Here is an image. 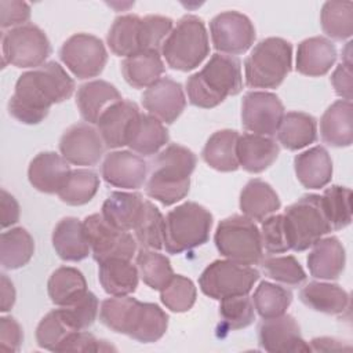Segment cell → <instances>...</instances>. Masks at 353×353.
<instances>
[{
    "label": "cell",
    "mask_w": 353,
    "mask_h": 353,
    "mask_svg": "<svg viewBox=\"0 0 353 353\" xmlns=\"http://www.w3.org/2000/svg\"><path fill=\"white\" fill-rule=\"evenodd\" d=\"M141 101L148 113L163 124H172L186 106L182 85L170 77H161L148 87Z\"/></svg>",
    "instance_id": "e0dca14e"
},
{
    "label": "cell",
    "mask_w": 353,
    "mask_h": 353,
    "mask_svg": "<svg viewBox=\"0 0 353 353\" xmlns=\"http://www.w3.org/2000/svg\"><path fill=\"white\" fill-rule=\"evenodd\" d=\"M295 175L306 189H321L331 182L332 160L323 146H313L295 156Z\"/></svg>",
    "instance_id": "4316f807"
},
{
    "label": "cell",
    "mask_w": 353,
    "mask_h": 353,
    "mask_svg": "<svg viewBox=\"0 0 353 353\" xmlns=\"http://www.w3.org/2000/svg\"><path fill=\"white\" fill-rule=\"evenodd\" d=\"M211 226V212L194 201H186L165 215L163 247L168 254L200 247L208 241Z\"/></svg>",
    "instance_id": "5b68a950"
},
{
    "label": "cell",
    "mask_w": 353,
    "mask_h": 353,
    "mask_svg": "<svg viewBox=\"0 0 353 353\" xmlns=\"http://www.w3.org/2000/svg\"><path fill=\"white\" fill-rule=\"evenodd\" d=\"M283 216L290 250L298 252L310 248L332 230L319 194L302 196L284 211Z\"/></svg>",
    "instance_id": "52a82bcc"
},
{
    "label": "cell",
    "mask_w": 353,
    "mask_h": 353,
    "mask_svg": "<svg viewBox=\"0 0 353 353\" xmlns=\"http://www.w3.org/2000/svg\"><path fill=\"white\" fill-rule=\"evenodd\" d=\"M239 137V132L234 130H219L214 132L201 152L205 164L221 172L236 171L240 167L236 153Z\"/></svg>",
    "instance_id": "836d02e7"
},
{
    "label": "cell",
    "mask_w": 353,
    "mask_h": 353,
    "mask_svg": "<svg viewBox=\"0 0 353 353\" xmlns=\"http://www.w3.org/2000/svg\"><path fill=\"white\" fill-rule=\"evenodd\" d=\"M216 250L226 259L240 265H258L263 256L261 232L252 219L232 215L222 219L215 230Z\"/></svg>",
    "instance_id": "ba28073f"
},
{
    "label": "cell",
    "mask_w": 353,
    "mask_h": 353,
    "mask_svg": "<svg viewBox=\"0 0 353 353\" xmlns=\"http://www.w3.org/2000/svg\"><path fill=\"white\" fill-rule=\"evenodd\" d=\"M276 134L285 149L299 150L317 139V121L309 113L287 112Z\"/></svg>",
    "instance_id": "d590c367"
},
{
    "label": "cell",
    "mask_w": 353,
    "mask_h": 353,
    "mask_svg": "<svg viewBox=\"0 0 353 353\" xmlns=\"http://www.w3.org/2000/svg\"><path fill=\"white\" fill-rule=\"evenodd\" d=\"M0 208H1V228L15 225L19 221V204L14 196H11L6 189H1L0 196Z\"/></svg>",
    "instance_id": "680465c9"
},
{
    "label": "cell",
    "mask_w": 353,
    "mask_h": 353,
    "mask_svg": "<svg viewBox=\"0 0 353 353\" xmlns=\"http://www.w3.org/2000/svg\"><path fill=\"white\" fill-rule=\"evenodd\" d=\"M258 279L259 272L252 266L218 259L203 270L199 285L204 295L221 301L229 296L248 295Z\"/></svg>",
    "instance_id": "9c48e42d"
},
{
    "label": "cell",
    "mask_w": 353,
    "mask_h": 353,
    "mask_svg": "<svg viewBox=\"0 0 353 353\" xmlns=\"http://www.w3.org/2000/svg\"><path fill=\"white\" fill-rule=\"evenodd\" d=\"M281 203L274 189L265 181L255 178L247 182L240 193V210L252 221H263L273 215Z\"/></svg>",
    "instance_id": "4dcf8cb0"
},
{
    "label": "cell",
    "mask_w": 353,
    "mask_h": 353,
    "mask_svg": "<svg viewBox=\"0 0 353 353\" xmlns=\"http://www.w3.org/2000/svg\"><path fill=\"white\" fill-rule=\"evenodd\" d=\"M243 88L241 63L233 55L214 54L201 70L186 80L188 99L193 106L211 109Z\"/></svg>",
    "instance_id": "3957f363"
},
{
    "label": "cell",
    "mask_w": 353,
    "mask_h": 353,
    "mask_svg": "<svg viewBox=\"0 0 353 353\" xmlns=\"http://www.w3.org/2000/svg\"><path fill=\"white\" fill-rule=\"evenodd\" d=\"M160 51L171 69L189 72L197 68L210 54L208 33L203 19L190 14L182 17Z\"/></svg>",
    "instance_id": "277c9868"
},
{
    "label": "cell",
    "mask_w": 353,
    "mask_h": 353,
    "mask_svg": "<svg viewBox=\"0 0 353 353\" xmlns=\"http://www.w3.org/2000/svg\"><path fill=\"white\" fill-rule=\"evenodd\" d=\"M74 331L76 330H73L63 317L61 309H54L40 320L36 328V341L40 347L58 352L62 343Z\"/></svg>",
    "instance_id": "f6af8a7d"
},
{
    "label": "cell",
    "mask_w": 353,
    "mask_h": 353,
    "mask_svg": "<svg viewBox=\"0 0 353 353\" xmlns=\"http://www.w3.org/2000/svg\"><path fill=\"white\" fill-rule=\"evenodd\" d=\"M331 83L336 95L342 97L345 101H350L353 90L352 65L339 63L331 76Z\"/></svg>",
    "instance_id": "6f0895ef"
},
{
    "label": "cell",
    "mask_w": 353,
    "mask_h": 353,
    "mask_svg": "<svg viewBox=\"0 0 353 353\" xmlns=\"http://www.w3.org/2000/svg\"><path fill=\"white\" fill-rule=\"evenodd\" d=\"M219 316L221 327L226 331L245 328L255 320L252 299L247 295L223 298L219 303Z\"/></svg>",
    "instance_id": "7dc6e473"
},
{
    "label": "cell",
    "mask_w": 353,
    "mask_h": 353,
    "mask_svg": "<svg viewBox=\"0 0 353 353\" xmlns=\"http://www.w3.org/2000/svg\"><path fill=\"white\" fill-rule=\"evenodd\" d=\"M196 154L178 143L168 145L150 163L146 194L163 205H172L189 193L190 175L196 168Z\"/></svg>",
    "instance_id": "7a4b0ae2"
},
{
    "label": "cell",
    "mask_w": 353,
    "mask_h": 353,
    "mask_svg": "<svg viewBox=\"0 0 353 353\" xmlns=\"http://www.w3.org/2000/svg\"><path fill=\"white\" fill-rule=\"evenodd\" d=\"M143 302L128 295L108 298L101 303L99 320L114 332L131 338L141 317Z\"/></svg>",
    "instance_id": "83f0119b"
},
{
    "label": "cell",
    "mask_w": 353,
    "mask_h": 353,
    "mask_svg": "<svg viewBox=\"0 0 353 353\" xmlns=\"http://www.w3.org/2000/svg\"><path fill=\"white\" fill-rule=\"evenodd\" d=\"M51 302L59 307L69 306L88 292L83 273L72 266H61L52 272L47 283Z\"/></svg>",
    "instance_id": "8d00e7d4"
},
{
    "label": "cell",
    "mask_w": 353,
    "mask_h": 353,
    "mask_svg": "<svg viewBox=\"0 0 353 353\" xmlns=\"http://www.w3.org/2000/svg\"><path fill=\"white\" fill-rule=\"evenodd\" d=\"M63 317L69 323V325L76 330L81 331L88 328L97 320L99 312V303L95 294L88 291L84 296L69 306L59 307Z\"/></svg>",
    "instance_id": "816d5d0a"
},
{
    "label": "cell",
    "mask_w": 353,
    "mask_h": 353,
    "mask_svg": "<svg viewBox=\"0 0 353 353\" xmlns=\"http://www.w3.org/2000/svg\"><path fill=\"white\" fill-rule=\"evenodd\" d=\"M299 298L307 307L325 314H341L349 307V294L331 283L310 281L301 290Z\"/></svg>",
    "instance_id": "1f68e13d"
},
{
    "label": "cell",
    "mask_w": 353,
    "mask_h": 353,
    "mask_svg": "<svg viewBox=\"0 0 353 353\" xmlns=\"http://www.w3.org/2000/svg\"><path fill=\"white\" fill-rule=\"evenodd\" d=\"M105 350H116L112 345L106 343V341H101L95 338L90 332L74 331L68 336V339L62 343L58 352H105Z\"/></svg>",
    "instance_id": "db71d44e"
},
{
    "label": "cell",
    "mask_w": 353,
    "mask_h": 353,
    "mask_svg": "<svg viewBox=\"0 0 353 353\" xmlns=\"http://www.w3.org/2000/svg\"><path fill=\"white\" fill-rule=\"evenodd\" d=\"M135 240L148 250L163 248L164 237V218L160 210L149 200L143 201L142 211L134 226Z\"/></svg>",
    "instance_id": "b9f144b4"
},
{
    "label": "cell",
    "mask_w": 353,
    "mask_h": 353,
    "mask_svg": "<svg viewBox=\"0 0 353 353\" xmlns=\"http://www.w3.org/2000/svg\"><path fill=\"white\" fill-rule=\"evenodd\" d=\"M74 81L55 61L22 73L8 102L10 114L23 124L41 123L54 103L72 97Z\"/></svg>",
    "instance_id": "6da1fadb"
},
{
    "label": "cell",
    "mask_w": 353,
    "mask_h": 353,
    "mask_svg": "<svg viewBox=\"0 0 353 353\" xmlns=\"http://www.w3.org/2000/svg\"><path fill=\"white\" fill-rule=\"evenodd\" d=\"M23 339V332L19 323L10 316L0 319V350L15 353L19 350Z\"/></svg>",
    "instance_id": "9f6ffc18"
},
{
    "label": "cell",
    "mask_w": 353,
    "mask_h": 353,
    "mask_svg": "<svg viewBox=\"0 0 353 353\" xmlns=\"http://www.w3.org/2000/svg\"><path fill=\"white\" fill-rule=\"evenodd\" d=\"M143 201L139 193L113 192L103 201L101 214L116 229L130 232L139 218Z\"/></svg>",
    "instance_id": "d6a6232c"
},
{
    "label": "cell",
    "mask_w": 353,
    "mask_h": 353,
    "mask_svg": "<svg viewBox=\"0 0 353 353\" xmlns=\"http://www.w3.org/2000/svg\"><path fill=\"white\" fill-rule=\"evenodd\" d=\"M259 232H261L262 247H265L266 252L281 254L290 250L283 215L276 214L265 218L262 221V226Z\"/></svg>",
    "instance_id": "f5cc1de1"
},
{
    "label": "cell",
    "mask_w": 353,
    "mask_h": 353,
    "mask_svg": "<svg viewBox=\"0 0 353 353\" xmlns=\"http://www.w3.org/2000/svg\"><path fill=\"white\" fill-rule=\"evenodd\" d=\"M323 32L334 40L349 39L353 33V3L327 1L320 12Z\"/></svg>",
    "instance_id": "60d3db41"
},
{
    "label": "cell",
    "mask_w": 353,
    "mask_h": 353,
    "mask_svg": "<svg viewBox=\"0 0 353 353\" xmlns=\"http://www.w3.org/2000/svg\"><path fill=\"white\" fill-rule=\"evenodd\" d=\"M0 298H1V305H0L1 312H8L15 303L14 284L4 273L0 277Z\"/></svg>",
    "instance_id": "91938a15"
},
{
    "label": "cell",
    "mask_w": 353,
    "mask_h": 353,
    "mask_svg": "<svg viewBox=\"0 0 353 353\" xmlns=\"http://www.w3.org/2000/svg\"><path fill=\"white\" fill-rule=\"evenodd\" d=\"M197 290L193 281L182 274H174L170 283L160 291L163 305L174 313L190 310L196 302Z\"/></svg>",
    "instance_id": "c3c4849f"
},
{
    "label": "cell",
    "mask_w": 353,
    "mask_h": 353,
    "mask_svg": "<svg viewBox=\"0 0 353 353\" xmlns=\"http://www.w3.org/2000/svg\"><path fill=\"white\" fill-rule=\"evenodd\" d=\"M3 63L37 69L51 54L47 34L36 25L26 23L6 32L1 37Z\"/></svg>",
    "instance_id": "30bf717a"
},
{
    "label": "cell",
    "mask_w": 353,
    "mask_h": 353,
    "mask_svg": "<svg viewBox=\"0 0 353 353\" xmlns=\"http://www.w3.org/2000/svg\"><path fill=\"white\" fill-rule=\"evenodd\" d=\"M30 18V7L25 1L18 0H1L0 1V26L17 28L26 25Z\"/></svg>",
    "instance_id": "11a10c76"
},
{
    "label": "cell",
    "mask_w": 353,
    "mask_h": 353,
    "mask_svg": "<svg viewBox=\"0 0 353 353\" xmlns=\"http://www.w3.org/2000/svg\"><path fill=\"white\" fill-rule=\"evenodd\" d=\"M101 174L105 182L114 188L135 190L146 183L148 164L134 152L114 150L106 154Z\"/></svg>",
    "instance_id": "ac0fdd59"
},
{
    "label": "cell",
    "mask_w": 353,
    "mask_h": 353,
    "mask_svg": "<svg viewBox=\"0 0 353 353\" xmlns=\"http://www.w3.org/2000/svg\"><path fill=\"white\" fill-rule=\"evenodd\" d=\"M352 190L345 186L332 185L325 189L321 200L332 230L346 228L352 221Z\"/></svg>",
    "instance_id": "bcb514c9"
},
{
    "label": "cell",
    "mask_w": 353,
    "mask_h": 353,
    "mask_svg": "<svg viewBox=\"0 0 353 353\" xmlns=\"http://www.w3.org/2000/svg\"><path fill=\"white\" fill-rule=\"evenodd\" d=\"M69 163L55 152H41L33 157L28 168L30 185L47 194H58L70 176Z\"/></svg>",
    "instance_id": "ffe728a7"
},
{
    "label": "cell",
    "mask_w": 353,
    "mask_h": 353,
    "mask_svg": "<svg viewBox=\"0 0 353 353\" xmlns=\"http://www.w3.org/2000/svg\"><path fill=\"white\" fill-rule=\"evenodd\" d=\"M321 139L334 148H347L353 141L352 101L339 99L327 108L320 120Z\"/></svg>",
    "instance_id": "603a6c76"
},
{
    "label": "cell",
    "mask_w": 353,
    "mask_h": 353,
    "mask_svg": "<svg viewBox=\"0 0 353 353\" xmlns=\"http://www.w3.org/2000/svg\"><path fill=\"white\" fill-rule=\"evenodd\" d=\"M168 327L167 313L156 303L143 302L139 321L131 338L142 343L157 342L165 334Z\"/></svg>",
    "instance_id": "681fc988"
},
{
    "label": "cell",
    "mask_w": 353,
    "mask_h": 353,
    "mask_svg": "<svg viewBox=\"0 0 353 353\" xmlns=\"http://www.w3.org/2000/svg\"><path fill=\"white\" fill-rule=\"evenodd\" d=\"M210 33L215 50L228 55L244 54L255 40L252 22L239 11L215 15L210 22Z\"/></svg>",
    "instance_id": "4fadbf2b"
},
{
    "label": "cell",
    "mask_w": 353,
    "mask_h": 353,
    "mask_svg": "<svg viewBox=\"0 0 353 353\" xmlns=\"http://www.w3.org/2000/svg\"><path fill=\"white\" fill-rule=\"evenodd\" d=\"M103 141L91 124L77 123L69 127L59 139L61 156L73 165H95L103 154Z\"/></svg>",
    "instance_id": "9a60e30c"
},
{
    "label": "cell",
    "mask_w": 353,
    "mask_h": 353,
    "mask_svg": "<svg viewBox=\"0 0 353 353\" xmlns=\"http://www.w3.org/2000/svg\"><path fill=\"white\" fill-rule=\"evenodd\" d=\"M34 241L23 228L6 230L0 236V262L3 269L14 270L25 266L33 256Z\"/></svg>",
    "instance_id": "f35d334b"
},
{
    "label": "cell",
    "mask_w": 353,
    "mask_h": 353,
    "mask_svg": "<svg viewBox=\"0 0 353 353\" xmlns=\"http://www.w3.org/2000/svg\"><path fill=\"white\" fill-rule=\"evenodd\" d=\"M98 188L99 176L97 172L87 168L72 170L68 182L59 190L58 196L68 205H83L94 199Z\"/></svg>",
    "instance_id": "ee69618b"
},
{
    "label": "cell",
    "mask_w": 353,
    "mask_h": 353,
    "mask_svg": "<svg viewBox=\"0 0 353 353\" xmlns=\"http://www.w3.org/2000/svg\"><path fill=\"white\" fill-rule=\"evenodd\" d=\"M98 265V279L106 294L112 296H125L135 292L139 272L131 259L110 258Z\"/></svg>",
    "instance_id": "f546056e"
},
{
    "label": "cell",
    "mask_w": 353,
    "mask_h": 353,
    "mask_svg": "<svg viewBox=\"0 0 353 353\" xmlns=\"http://www.w3.org/2000/svg\"><path fill=\"white\" fill-rule=\"evenodd\" d=\"M52 245L58 256L68 262H79L91 252L84 223L77 218L61 219L52 232Z\"/></svg>",
    "instance_id": "cb8c5ba5"
},
{
    "label": "cell",
    "mask_w": 353,
    "mask_h": 353,
    "mask_svg": "<svg viewBox=\"0 0 353 353\" xmlns=\"http://www.w3.org/2000/svg\"><path fill=\"white\" fill-rule=\"evenodd\" d=\"M121 73L124 80L134 88L150 87L164 73V62L160 51H142L124 58Z\"/></svg>",
    "instance_id": "e575fe53"
},
{
    "label": "cell",
    "mask_w": 353,
    "mask_h": 353,
    "mask_svg": "<svg viewBox=\"0 0 353 353\" xmlns=\"http://www.w3.org/2000/svg\"><path fill=\"white\" fill-rule=\"evenodd\" d=\"M137 268L143 283L156 291H161L174 277L170 259L154 250L142 248L137 255Z\"/></svg>",
    "instance_id": "ab89813d"
},
{
    "label": "cell",
    "mask_w": 353,
    "mask_h": 353,
    "mask_svg": "<svg viewBox=\"0 0 353 353\" xmlns=\"http://www.w3.org/2000/svg\"><path fill=\"white\" fill-rule=\"evenodd\" d=\"M261 262L265 276L279 283L287 285H299L306 280V273L303 268L292 255L269 256Z\"/></svg>",
    "instance_id": "f907efd6"
},
{
    "label": "cell",
    "mask_w": 353,
    "mask_h": 353,
    "mask_svg": "<svg viewBox=\"0 0 353 353\" xmlns=\"http://www.w3.org/2000/svg\"><path fill=\"white\" fill-rule=\"evenodd\" d=\"M284 116V105L276 94L250 91L241 103V123L251 134L273 137Z\"/></svg>",
    "instance_id": "5bb4252c"
},
{
    "label": "cell",
    "mask_w": 353,
    "mask_h": 353,
    "mask_svg": "<svg viewBox=\"0 0 353 353\" xmlns=\"http://www.w3.org/2000/svg\"><path fill=\"white\" fill-rule=\"evenodd\" d=\"M139 114L138 105L127 99H121L108 108L97 121V130L105 148L117 149L127 146Z\"/></svg>",
    "instance_id": "d6986e66"
},
{
    "label": "cell",
    "mask_w": 353,
    "mask_h": 353,
    "mask_svg": "<svg viewBox=\"0 0 353 353\" xmlns=\"http://www.w3.org/2000/svg\"><path fill=\"white\" fill-rule=\"evenodd\" d=\"M312 350H341V349H350L349 346H345L341 341H336L334 338H314L310 342Z\"/></svg>",
    "instance_id": "94428289"
},
{
    "label": "cell",
    "mask_w": 353,
    "mask_h": 353,
    "mask_svg": "<svg viewBox=\"0 0 353 353\" xmlns=\"http://www.w3.org/2000/svg\"><path fill=\"white\" fill-rule=\"evenodd\" d=\"M336 61L334 43L323 36L302 40L298 44L295 68L301 74L309 77L323 76L330 72Z\"/></svg>",
    "instance_id": "44dd1931"
},
{
    "label": "cell",
    "mask_w": 353,
    "mask_h": 353,
    "mask_svg": "<svg viewBox=\"0 0 353 353\" xmlns=\"http://www.w3.org/2000/svg\"><path fill=\"white\" fill-rule=\"evenodd\" d=\"M307 255V268L314 279L335 280L341 276L346 263V254L336 237L320 239L312 245Z\"/></svg>",
    "instance_id": "484cf974"
},
{
    "label": "cell",
    "mask_w": 353,
    "mask_h": 353,
    "mask_svg": "<svg viewBox=\"0 0 353 353\" xmlns=\"http://www.w3.org/2000/svg\"><path fill=\"white\" fill-rule=\"evenodd\" d=\"M170 139L168 130L156 117L141 113L134 124L127 146L139 156L156 154Z\"/></svg>",
    "instance_id": "74e56055"
},
{
    "label": "cell",
    "mask_w": 353,
    "mask_h": 353,
    "mask_svg": "<svg viewBox=\"0 0 353 353\" xmlns=\"http://www.w3.org/2000/svg\"><path fill=\"white\" fill-rule=\"evenodd\" d=\"M259 346L270 353L310 352V345L301 335V328L294 316L281 314L265 319L258 328Z\"/></svg>",
    "instance_id": "2e32d148"
},
{
    "label": "cell",
    "mask_w": 353,
    "mask_h": 353,
    "mask_svg": "<svg viewBox=\"0 0 353 353\" xmlns=\"http://www.w3.org/2000/svg\"><path fill=\"white\" fill-rule=\"evenodd\" d=\"M106 41L110 51L117 57L127 58L145 51L142 18L135 14L117 17L109 29Z\"/></svg>",
    "instance_id": "f1b7e54d"
},
{
    "label": "cell",
    "mask_w": 353,
    "mask_h": 353,
    "mask_svg": "<svg viewBox=\"0 0 353 353\" xmlns=\"http://www.w3.org/2000/svg\"><path fill=\"white\" fill-rule=\"evenodd\" d=\"M292 66V46L281 37L261 40L244 61L245 83L251 88H277Z\"/></svg>",
    "instance_id": "8992f818"
},
{
    "label": "cell",
    "mask_w": 353,
    "mask_h": 353,
    "mask_svg": "<svg viewBox=\"0 0 353 353\" xmlns=\"http://www.w3.org/2000/svg\"><path fill=\"white\" fill-rule=\"evenodd\" d=\"M92 258L101 263L110 258L131 259L137 251V240L130 232L112 226L102 214L88 215L84 221Z\"/></svg>",
    "instance_id": "8fae6325"
},
{
    "label": "cell",
    "mask_w": 353,
    "mask_h": 353,
    "mask_svg": "<svg viewBox=\"0 0 353 353\" xmlns=\"http://www.w3.org/2000/svg\"><path fill=\"white\" fill-rule=\"evenodd\" d=\"M61 61L80 80L97 77L102 73L108 52L101 39L88 33L70 36L59 50Z\"/></svg>",
    "instance_id": "7c38bea8"
},
{
    "label": "cell",
    "mask_w": 353,
    "mask_h": 353,
    "mask_svg": "<svg viewBox=\"0 0 353 353\" xmlns=\"http://www.w3.org/2000/svg\"><path fill=\"white\" fill-rule=\"evenodd\" d=\"M236 153L240 167L251 174H258L277 160L280 148L270 137L248 132L239 137Z\"/></svg>",
    "instance_id": "7402d4cb"
},
{
    "label": "cell",
    "mask_w": 353,
    "mask_h": 353,
    "mask_svg": "<svg viewBox=\"0 0 353 353\" xmlns=\"http://www.w3.org/2000/svg\"><path fill=\"white\" fill-rule=\"evenodd\" d=\"M121 99L117 88L105 80L84 83L79 87L76 94V105L80 116L88 124H97L101 114Z\"/></svg>",
    "instance_id": "d4e9b609"
},
{
    "label": "cell",
    "mask_w": 353,
    "mask_h": 353,
    "mask_svg": "<svg viewBox=\"0 0 353 353\" xmlns=\"http://www.w3.org/2000/svg\"><path fill=\"white\" fill-rule=\"evenodd\" d=\"M291 302L292 294L290 290L269 281H262L252 296L254 309L263 320L284 314Z\"/></svg>",
    "instance_id": "7bdbcfd3"
}]
</instances>
